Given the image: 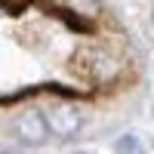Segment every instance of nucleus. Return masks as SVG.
<instances>
[{
    "label": "nucleus",
    "instance_id": "obj_3",
    "mask_svg": "<svg viewBox=\"0 0 154 154\" xmlns=\"http://www.w3.org/2000/svg\"><path fill=\"white\" fill-rule=\"evenodd\" d=\"M126 148H130V151H136V148H139V142H136V136H123L120 142H117V151H126Z\"/></svg>",
    "mask_w": 154,
    "mask_h": 154
},
{
    "label": "nucleus",
    "instance_id": "obj_1",
    "mask_svg": "<svg viewBox=\"0 0 154 154\" xmlns=\"http://www.w3.org/2000/svg\"><path fill=\"white\" fill-rule=\"evenodd\" d=\"M80 123H83V117H80V111H74V108H53L49 111V117H46V126L53 130L56 136H62V139H68V136H74L77 130H80Z\"/></svg>",
    "mask_w": 154,
    "mask_h": 154
},
{
    "label": "nucleus",
    "instance_id": "obj_2",
    "mask_svg": "<svg viewBox=\"0 0 154 154\" xmlns=\"http://www.w3.org/2000/svg\"><path fill=\"white\" fill-rule=\"evenodd\" d=\"M16 130H19V136L25 139V142L37 145V142H43V139H46L49 126H46V117H43L40 111H25V114H19Z\"/></svg>",
    "mask_w": 154,
    "mask_h": 154
}]
</instances>
